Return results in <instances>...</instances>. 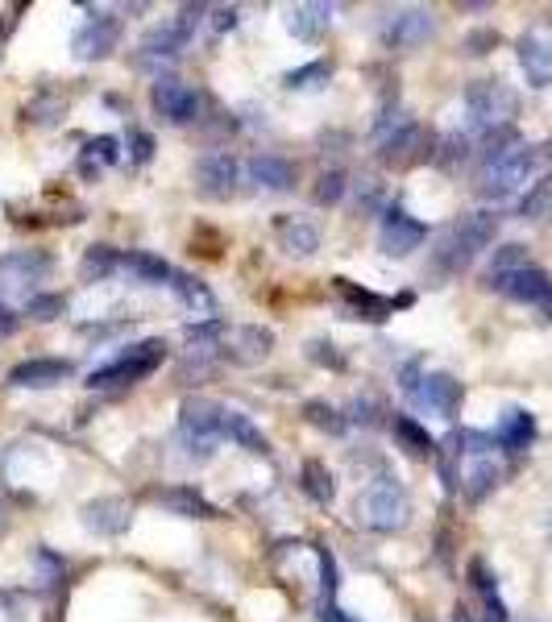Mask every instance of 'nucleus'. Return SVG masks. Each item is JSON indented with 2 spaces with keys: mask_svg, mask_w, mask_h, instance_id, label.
Returning a JSON list of instances; mask_svg holds the SVG:
<instances>
[{
  "mask_svg": "<svg viewBox=\"0 0 552 622\" xmlns=\"http://www.w3.org/2000/svg\"><path fill=\"white\" fill-rule=\"evenodd\" d=\"M303 419L312 423V428L328 432V436H341L349 428V419L333 407V403H324V399H312V403H303Z\"/></svg>",
  "mask_w": 552,
  "mask_h": 622,
  "instance_id": "38",
  "label": "nucleus"
},
{
  "mask_svg": "<svg viewBox=\"0 0 552 622\" xmlns=\"http://www.w3.org/2000/svg\"><path fill=\"white\" fill-rule=\"evenodd\" d=\"M494 237H499V216H494V212H469V216L453 220L449 229L436 237L428 274L432 278H457L461 270L474 266V258Z\"/></svg>",
  "mask_w": 552,
  "mask_h": 622,
  "instance_id": "1",
  "label": "nucleus"
},
{
  "mask_svg": "<svg viewBox=\"0 0 552 622\" xmlns=\"http://www.w3.org/2000/svg\"><path fill=\"white\" fill-rule=\"evenodd\" d=\"M117 42H121V17L108 13V9H100V13H92V17L75 30L71 54H75L79 63H96V59H108V54L117 50Z\"/></svg>",
  "mask_w": 552,
  "mask_h": 622,
  "instance_id": "11",
  "label": "nucleus"
},
{
  "mask_svg": "<svg viewBox=\"0 0 552 622\" xmlns=\"http://www.w3.org/2000/svg\"><path fill=\"white\" fill-rule=\"evenodd\" d=\"M212 13V34H229L233 25H237V9L229 5V9H208Z\"/></svg>",
  "mask_w": 552,
  "mask_h": 622,
  "instance_id": "47",
  "label": "nucleus"
},
{
  "mask_svg": "<svg viewBox=\"0 0 552 622\" xmlns=\"http://www.w3.org/2000/svg\"><path fill=\"white\" fill-rule=\"evenodd\" d=\"M540 311H544V316H548V320H552V299H548V303H544V307H540Z\"/></svg>",
  "mask_w": 552,
  "mask_h": 622,
  "instance_id": "53",
  "label": "nucleus"
},
{
  "mask_svg": "<svg viewBox=\"0 0 552 622\" xmlns=\"http://www.w3.org/2000/svg\"><path fill=\"white\" fill-rule=\"evenodd\" d=\"M79 523H84V531L113 540V535H125L129 531L133 506L125 498H92V502L79 506Z\"/></svg>",
  "mask_w": 552,
  "mask_h": 622,
  "instance_id": "20",
  "label": "nucleus"
},
{
  "mask_svg": "<svg viewBox=\"0 0 552 622\" xmlns=\"http://www.w3.org/2000/svg\"><path fill=\"white\" fill-rule=\"evenodd\" d=\"M274 349V332L262 328V324H241V328H229L225 341H220V357L233 361V365H262Z\"/></svg>",
  "mask_w": 552,
  "mask_h": 622,
  "instance_id": "19",
  "label": "nucleus"
},
{
  "mask_svg": "<svg viewBox=\"0 0 552 622\" xmlns=\"http://www.w3.org/2000/svg\"><path fill=\"white\" fill-rule=\"evenodd\" d=\"M490 291H499L515 303H532V307H544L552 299V274L540 270V266H519V270H507V274H494L486 278Z\"/></svg>",
  "mask_w": 552,
  "mask_h": 622,
  "instance_id": "13",
  "label": "nucleus"
},
{
  "mask_svg": "<svg viewBox=\"0 0 552 622\" xmlns=\"http://www.w3.org/2000/svg\"><path fill=\"white\" fill-rule=\"evenodd\" d=\"M320 622H357V618H349L337 602H320Z\"/></svg>",
  "mask_w": 552,
  "mask_h": 622,
  "instance_id": "48",
  "label": "nucleus"
},
{
  "mask_svg": "<svg viewBox=\"0 0 552 622\" xmlns=\"http://www.w3.org/2000/svg\"><path fill=\"white\" fill-rule=\"evenodd\" d=\"M241 183V162L229 150H208L196 162V191L204 200H233Z\"/></svg>",
  "mask_w": 552,
  "mask_h": 622,
  "instance_id": "12",
  "label": "nucleus"
},
{
  "mask_svg": "<svg viewBox=\"0 0 552 622\" xmlns=\"http://www.w3.org/2000/svg\"><path fill=\"white\" fill-rule=\"evenodd\" d=\"M121 270H129L137 282H167V287H171V278H175V270L162 262L158 253H146V249L121 253Z\"/></svg>",
  "mask_w": 552,
  "mask_h": 622,
  "instance_id": "31",
  "label": "nucleus"
},
{
  "mask_svg": "<svg viewBox=\"0 0 552 622\" xmlns=\"http://www.w3.org/2000/svg\"><path fill=\"white\" fill-rule=\"evenodd\" d=\"M328 79H333V67H328L324 59H316V63H303V67L287 71L283 75V88L287 92H320Z\"/></svg>",
  "mask_w": 552,
  "mask_h": 622,
  "instance_id": "35",
  "label": "nucleus"
},
{
  "mask_svg": "<svg viewBox=\"0 0 552 622\" xmlns=\"http://www.w3.org/2000/svg\"><path fill=\"white\" fill-rule=\"evenodd\" d=\"M515 59H519V67H523V75H528L532 88H548L552 83V21L532 25L528 34H519Z\"/></svg>",
  "mask_w": 552,
  "mask_h": 622,
  "instance_id": "15",
  "label": "nucleus"
},
{
  "mask_svg": "<svg viewBox=\"0 0 552 622\" xmlns=\"http://www.w3.org/2000/svg\"><path fill=\"white\" fill-rule=\"evenodd\" d=\"M378 204H382V183L366 179V187H357V208H362V212H374Z\"/></svg>",
  "mask_w": 552,
  "mask_h": 622,
  "instance_id": "46",
  "label": "nucleus"
},
{
  "mask_svg": "<svg viewBox=\"0 0 552 622\" xmlns=\"http://www.w3.org/2000/svg\"><path fill=\"white\" fill-rule=\"evenodd\" d=\"M391 432H395V440H399V448L407 452V457H436V440L428 436L424 423H416L411 415H395Z\"/></svg>",
  "mask_w": 552,
  "mask_h": 622,
  "instance_id": "30",
  "label": "nucleus"
},
{
  "mask_svg": "<svg viewBox=\"0 0 552 622\" xmlns=\"http://www.w3.org/2000/svg\"><path fill=\"white\" fill-rule=\"evenodd\" d=\"M75 374L71 361H59V357H30L9 370V386L13 390H46V386H59Z\"/></svg>",
  "mask_w": 552,
  "mask_h": 622,
  "instance_id": "21",
  "label": "nucleus"
},
{
  "mask_svg": "<svg viewBox=\"0 0 552 622\" xmlns=\"http://www.w3.org/2000/svg\"><path fill=\"white\" fill-rule=\"evenodd\" d=\"M494 436L486 432H461V469H457V490L469 502H482L494 486L503 482V465L494 457Z\"/></svg>",
  "mask_w": 552,
  "mask_h": 622,
  "instance_id": "5",
  "label": "nucleus"
},
{
  "mask_svg": "<svg viewBox=\"0 0 552 622\" xmlns=\"http://www.w3.org/2000/svg\"><path fill=\"white\" fill-rule=\"evenodd\" d=\"M465 158H474V137H469V133H449L445 141H440V150H436V162H440V166L457 171Z\"/></svg>",
  "mask_w": 552,
  "mask_h": 622,
  "instance_id": "39",
  "label": "nucleus"
},
{
  "mask_svg": "<svg viewBox=\"0 0 552 622\" xmlns=\"http://www.w3.org/2000/svg\"><path fill=\"white\" fill-rule=\"evenodd\" d=\"M328 21H333V5H320V0H308V5L283 9L287 34L299 38V42H316V38L328 30Z\"/></svg>",
  "mask_w": 552,
  "mask_h": 622,
  "instance_id": "23",
  "label": "nucleus"
},
{
  "mask_svg": "<svg viewBox=\"0 0 552 622\" xmlns=\"http://www.w3.org/2000/svg\"><path fill=\"white\" fill-rule=\"evenodd\" d=\"M0 622H17V614H13V606H9V602H0Z\"/></svg>",
  "mask_w": 552,
  "mask_h": 622,
  "instance_id": "52",
  "label": "nucleus"
},
{
  "mask_svg": "<svg viewBox=\"0 0 552 622\" xmlns=\"http://www.w3.org/2000/svg\"><path fill=\"white\" fill-rule=\"evenodd\" d=\"M469 581H474V589L482 593V602H486V610H490V622H507V606H503V598H499V585H494V577H490V569H486L482 560L469 564Z\"/></svg>",
  "mask_w": 552,
  "mask_h": 622,
  "instance_id": "36",
  "label": "nucleus"
},
{
  "mask_svg": "<svg viewBox=\"0 0 552 622\" xmlns=\"http://www.w3.org/2000/svg\"><path fill=\"white\" fill-rule=\"evenodd\" d=\"M303 494H308L312 502H320V506H328L337 498V477L328 473L324 461H303Z\"/></svg>",
  "mask_w": 552,
  "mask_h": 622,
  "instance_id": "32",
  "label": "nucleus"
},
{
  "mask_svg": "<svg viewBox=\"0 0 552 622\" xmlns=\"http://www.w3.org/2000/svg\"><path fill=\"white\" fill-rule=\"evenodd\" d=\"M150 104H154L158 117H167L171 125H187V121L200 117V92L183 79H162L158 75L154 88H150Z\"/></svg>",
  "mask_w": 552,
  "mask_h": 622,
  "instance_id": "16",
  "label": "nucleus"
},
{
  "mask_svg": "<svg viewBox=\"0 0 552 622\" xmlns=\"http://www.w3.org/2000/svg\"><path fill=\"white\" fill-rule=\"evenodd\" d=\"M407 399H416L424 411L440 415V419H453L461 411V399H465V390L453 374H420V382L407 390Z\"/></svg>",
  "mask_w": 552,
  "mask_h": 622,
  "instance_id": "17",
  "label": "nucleus"
},
{
  "mask_svg": "<svg viewBox=\"0 0 552 622\" xmlns=\"http://www.w3.org/2000/svg\"><path fill=\"white\" fill-rule=\"evenodd\" d=\"M345 191H349V175L341 171V166H333V171H320V179L312 187V200L320 208H337L345 200Z\"/></svg>",
  "mask_w": 552,
  "mask_h": 622,
  "instance_id": "37",
  "label": "nucleus"
},
{
  "mask_svg": "<svg viewBox=\"0 0 552 622\" xmlns=\"http://www.w3.org/2000/svg\"><path fill=\"white\" fill-rule=\"evenodd\" d=\"M171 291L183 303V311H191V316H200V320H216V295L208 291V282H200L196 274H179L175 270Z\"/></svg>",
  "mask_w": 552,
  "mask_h": 622,
  "instance_id": "26",
  "label": "nucleus"
},
{
  "mask_svg": "<svg viewBox=\"0 0 552 622\" xmlns=\"http://www.w3.org/2000/svg\"><path fill=\"white\" fill-rule=\"evenodd\" d=\"M432 34H436V13L424 5H407V9L386 13L382 30H378L386 50H420L424 42H432Z\"/></svg>",
  "mask_w": 552,
  "mask_h": 622,
  "instance_id": "10",
  "label": "nucleus"
},
{
  "mask_svg": "<svg viewBox=\"0 0 552 622\" xmlns=\"http://www.w3.org/2000/svg\"><path fill=\"white\" fill-rule=\"evenodd\" d=\"M220 440H225V407L212 399H187L179 407V444L187 448V461H212Z\"/></svg>",
  "mask_w": 552,
  "mask_h": 622,
  "instance_id": "6",
  "label": "nucleus"
},
{
  "mask_svg": "<svg viewBox=\"0 0 552 622\" xmlns=\"http://www.w3.org/2000/svg\"><path fill=\"white\" fill-rule=\"evenodd\" d=\"M50 253L46 249H13L0 258V295H21L30 303L38 295V282L50 274Z\"/></svg>",
  "mask_w": 552,
  "mask_h": 622,
  "instance_id": "9",
  "label": "nucleus"
},
{
  "mask_svg": "<svg viewBox=\"0 0 552 622\" xmlns=\"http://www.w3.org/2000/svg\"><path fill=\"white\" fill-rule=\"evenodd\" d=\"M316 556H320V589H324V602H333V598H337V560H333V552H328V548H320Z\"/></svg>",
  "mask_w": 552,
  "mask_h": 622,
  "instance_id": "43",
  "label": "nucleus"
},
{
  "mask_svg": "<svg viewBox=\"0 0 552 622\" xmlns=\"http://www.w3.org/2000/svg\"><path fill=\"white\" fill-rule=\"evenodd\" d=\"M308 361L328 365V370H345V353L333 341H308Z\"/></svg>",
  "mask_w": 552,
  "mask_h": 622,
  "instance_id": "42",
  "label": "nucleus"
},
{
  "mask_svg": "<svg viewBox=\"0 0 552 622\" xmlns=\"http://www.w3.org/2000/svg\"><path fill=\"white\" fill-rule=\"evenodd\" d=\"M279 245L283 253H291V258H312V253L320 249V224L308 220V216H279Z\"/></svg>",
  "mask_w": 552,
  "mask_h": 622,
  "instance_id": "24",
  "label": "nucleus"
},
{
  "mask_svg": "<svg viewBox=\"0 0 552 622\" xmlns=\"http://www.w3.org/2000/svg\"><path fill=\"white\" fill-rule=\"evenodd\" d=\"M17 332V311L9 303H0V336H13Z\"/></svg>",
  "mask_w": 552,
  "mask_h": 622,
  "instance_id": "49",
  "label": "nucleus"
},
{
  "mask_svg": "<svg viewBox=\"0 0 552 622\" xmlns=\"http://www.w3.org/2000/svg\"><path fill=\"white\" fill-rule=\"evenodd\" d=\"M225 440H233L245 452H254V457H266L270 452V440L262 436V428L241 411H225Z\"/></svg>",
  "mask_w": 552,
  "mask_h": 622,
  "instance_id": "29",
  "label": "nucleus"
},
{
  "mask_svg": "<svg viewBox=\"0 0 552 622\" xmlns=\"http://www.w3.org/2000/svg\"><path fill=\"white\" fill-rule=\"evenodd\" d=\"M519 266H528V249H523V245H503L499 253H494V262H490L486 278L507 274V270H519Z\"/></svg>",
  "mask_w": 552,
  "mask_h": 622,
  "instance_id": "40",
  "label": "nucleus"
},
{
  "mask_svg": "<svg viewBox=\"0 0 552 622\" xmlns=\"http://www.w3.org/2000/svg\"><path fill=\"white\" fill-rule=\"evenodd\" d=\"M424 241H428V229L411 212H403V208H386L382 212L378 249L386 253V258H407V253H416Z\"/></svg>",
  "mask_w": 552,
  "mask_h": 622,
  "instance_id": "14",
  "label": "nucleus"
},
{
  "mask_svg": "<svg viewBox=\"0 0 552 622\" xmlns=\"http://www.w3.org/2000/svg\"><path fill=\"white\" fill-rule=\"evenodd\" d=\"M540 158L544 150L540 146H528V141H519L515 150H507L503 158H494L486 162L482 171H478V195L482 200H511V195H519L523 187H528L540 171Z\"/></svg>",
  "mask_w": 552,
  "mask_h": 622,
  "instance_id": "3",
  "label": "nucleus"
},
{
  "mask_svg": "<svg viewBox=\"0 0 552 622\" xmlns=\"http://www.w3.org/2000/svg\"><path fill=\"white\" fill-rule=\"evenodd\" d=\"M63 307H67L63 295H34L30 303H25V316L30 320H54V316H63Z\"/></svg>",
  "mask_w": 552,
  "mask_h": 622,
  "instance_id": "41",
  "label": "nucleus"
},
{
  "mask_svg": "<svg viewBox=\"0 0 552 622\" xmlns=\"http://www.w3.org/2000/svg\"><path fill=\"white\" fill-rule=\"evenodd\" d=\"M154 158V137L150 133H133L129 137V162L133 166H146Z\"/></svg>",
  "mask_w": 552,
  "mask_h": 622,
  "instance_id": "44",
  "label": "nucleus"
},
{
  "mask_svg": "<svg viewBox=\"0 0 552 622\" xmlns=\"http://www.w3.org/2000/svg\"><path fill=\"white\" fill-rule=\"evenodd\" d=\"M121 270V253L113 245H92L84 253V262H79V274H84V282H104L108 274Z\"/></svg>",
  "mask_w": 552,
  "mask_h": 622,
  "instance_id": "34",
  "label": "nucleus"
},
{
  "mask_svg": "<svg viewBox=\"0 0 552 622\" xmlns=\"http://www.w3.org/2000/svg\"><path fill=\"white\" fill-rule=\"evenodd\" d=\"M245 175L258 191H291L295 187V166L283 154H254L245 162Z\"/></svg>",
  "mask_w": 552,
  "mask_h": 622,
  "instance_id": "22",
  "label": "nucleus"
},
{
  "mask_svg": "<svg viewBox=\"0 0 552 622\" xmlns=\"http://www.w3.org/2000/svg\"><path fill=\"white\" fill-rule=\"evenodd\" d=\"M333 282H337V295H341V303H345V316H349V320L382 324V320H391L395 307H407V303H411V295H403V299H382V295H374V291H366V287H357V282H349V278H333Z\"/></svg>",
  "mask_w": 552,
  "mask_h": 622,
  "instance_id": "18",
  "label": "nucleus"
},
{
  "mask_svg": "<svg viewBox=\"0 0 552 622\" xmlns=\"http://www.w3.org/2000/svg\"><path fill=\"white\" fill-rule=\"evenodd\" d=\"M204 5H183L171 21H162V25H154V30H146V38H142V46H137V59H142V67L146 63H171V59H179V54L187 50V42H191V34H196V25L204 21Z\"/></svg>",
  "mask_w": 552,
  "mask_h": 622,
  "instance_id": "8",
  "label": "nucleus"
},
{
  "mask_svg": "<svg viewBox=\"0 0 552 622\" xmlns=\"http://www.w3.org/2000/svg\"><path fill=\"white\" fill-rule=\"evenodd\" d=\"M154 502L162 506V511L183 515V519H216V506L191 486H167V490L154 494Z\"/></svg>",
  "mask_w": 552,
  "mask_h": 622,
  "instance_id": "25",
  "label": "nucleus"
},
{
  "mask_svg": "<svg viewBox=\"0 0 552 622\" xmlns=\"http://www.w3.org/2000/svg\"><path fill=\"white\" fill-rule=\"evenodd\" d=\"M117 162H121V141L113 133H100L84 146V154H79V175L96 179L100 171H108V166H117Z\"/></svg>",
  "mask_w": 552,
  "mask_h": 622,
  "instance_id": "28",
  "label": "nucleus"
},
{
  "mask_svg": "<svg viewBox=\"0 0 552 622\" xmlns=\"http://www.w3.org/2000/svg\"><path fill=\"white\" fill-rule=\"evenodd\" d=\"M552 216V171L548 175H540L532 187H528V195L519 200V220H548Z\"/></svg>",
  "mask_w": 552,
  "mask_h": 622,
  "instance_id": "33",
  "label": "nucleus"
},
{
  "mask_svg": "<svg viewBox=\"0 0 552 622\" xmlns=\"http://www.w3.org/2000/svg\"><path fill=\"white\" fill-rule=\"evenodd\" d=\"M162 361H167V345H162L158 336H150V341H137V345H129L117 361H108V365H100V370H92V374H88V386H92V390L133 386V382L150 378Z\"/></svg>",
  "mask_w": 552,
  "mask_h": 622,
  "instance_id": "7",
  "label": "nucleus"
},
{
  "mask_svg": "<svg viewBox=\"0 0 552 622\" xmlns=\"http://www.w3.org/2000/svg\"><path fill=\"white\" fill-rule=\"evenodd\" d=\"M544 154H548V158H552V141H548V146H544Z\"/></svg>",
  "mask_w": 552,
  "mask_h": 622,
  "instance_id": "54",
  "label": "nucleus"
},
{
  "mask_svg": "<svg viewBox=\"0 0 552 622\" xmlns=\"http://www.w3.org/2000/svg\"><path fill=\"white\" fill-rule=\"evenodd\" d=\"M494 440H499V448H507V452L532 448V440H536V415L523 411V407H511L499 419V432H494Z\"/></svg>",
  "mask_w": 552,
  "mask_h": 622,
  "instance_id": "27",
  "label": "nucleus"
},
{
  "mask_svg": "<svg viewBox=\"0 0 552 622\" xmlns=\"http://www.w3.org/2000/svg\"><path fill=\"white\" fill-rule=\"evenodd\" d=\"M353 515L366 531L395 535V531H403L411 523V498L395 477H378V482H370L362 494H357Z\"/></svg>",
  "mask_w": 552,
  "mask_h": 622,
  "instance_id": "4",
  "label": "nucleus"
},
{
  "mask_svg": "<svg viewBox=\"0 0 552 622\" xmlns=\"http://www.w3.org/2000/svg\"><path fill=\"white\" fill-rule=\"evenodd\" d=\"M9 523H13V515H9V502H5V498H0V535H5V531H9Z\"/></svg>",
  "mask_w": 552,
  "mask_h": 622,
  "instance_id": "51",
  "label": "nucleus"
},
{
  "mask_svg": "<svg viewBox=\"0 0 552 622\" xmlns=\"http://www.w3.org/2000/svg\"><path fill=\"white\" fill-rule=\"evenodd\" d=\"M519 112V96L503 79H474L465 88V133L482 137L490 129H507Z\"/></svg>",
  "mask_w": 552,
  "mask_h": 622,
  "instance_id": "2",
  "label": "nucleus"
},
{
  "mask_svg": "<svg viewBox=\"0 0 552 622\" xmlns=\"http://www.w3.org/2000/svg\"><path fill=\"white\" fill-rule=\"evenodd\" d=\"M461 46H465V54H486V50L499 46V34H494V30H478V34H469Z\"/></svg>",
  "mask_w": 552,
  "mask_h": 622,
  "instance_id": "45",
  "label": "nucleus"
},
{
  "mask_svg": "<svg viewBox=\"0 0 552 622\" xmlns=\"http://www.w3.org/2000/svg\"><path fill=\"white\" fill-rule=\"evenodd\" d=\"M353 411H357L353 419H362V423H374V403H370V399H357V403H353Z\"/></svg>",
  "mask_w": 552,
  "mask_h": 622,
  "instance_id": "50",
  "label": "nucleus"
}]
</instances>
